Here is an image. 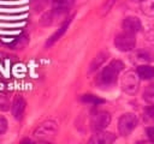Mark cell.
I'll use <instances>...</instances> for the list:
<instances>
[{
    "label": "cell",
    "instance_id": "10",
    "mask_svg": "<svg viewBox=\"0 0 154 144\" xmlns=\"http://www.w3.org/2000/svg\"><path fill=\"white\" fill-rule=\"evenodd\" d=\"M72 18L73 17H70V18H67V19H65L64 22H63V24L58 28V30L47 40V42H46V48H48V47H51V46H53L65 32H66V30H67V28H69V25H70V23H71V20H72Z\"/></svg>",
    "mask_w": 154,
    "mask_h": 144
},
{
    "label": "cell",
    "instance_id": "12",
    "mask_svg": "<svg viewBox=\"0 0 154 144\" xmlns=\"http://www.w3.org/2000/svg\"><path fill=\"white\" fill-rule=\"evenodd\" d=\"M136 72L138 73L141 79L148 80V79H153L154 78V67L150 65H140L136 70Z\"/></svg>",
    "mask_w": 154,
    "mask_h": 144
},
{
    "label": "cell",
    "instance_id": "9",
    "mask_svg": "<svg viewBox=\"0 0 154 144\" xmlns=\"http://www.w3.org/2000/svg\"><path fill=\"white\" fill-rule=\"evenodd\" d=\"M123 29H124V31L136 34V32L142 30V23L137 17L129 16L123 20Z\"/></svg>",
    "mask_w": 154,
    "mask_h": 144
},
{
    "label": "cell",
    "instance_id": "19",
    "mask_svg": "<svg viewBox=\"0 0 154 144\" xmlns=\"http://www.w3.org/2000/svg\"><path fill=\"white\" fill-rule=\"evenodd\" d=\"M8 100L6 98V96L0 95V110H7L8 109Z\"/></svg>",
    "mask_w": 154,
    "mask_h": 144
},
{
    "label": "cell",
    "instance_id": "14",
    "mask_svg": "<svg viewBox=\"0 0 154 144\" xmlns=\"http://www.w3.org/2000/svg\"><path fill=\"white\" fill-rule=\"evenodd\" d=\"M141 11L147 17H154V0H143L141 2Z\"/></svg>",
    "mask_w": 154,
    "mask_h": 144
},
{
    "label": "cell",
    "instance_id": "22",
    "mask_svg": "<svg viewBox=\"0 0 154 144\" xmlns=\"http://www.w3.org/2000/svg\"><path fill=\"white\" fill-rule=\"evenodd\" d=\"M131 1H134V2H142L143 0H131Z\"/></svg>",
    "mask_w": 154,
    "mask_h": 144
},
{
    "label": "cell",
    "instance_id": "11",
    "mask_svg": "<svg viewBox=\"0 0 154 144\" xmlns=\"http://www.w3.org/2000/svg\"><path fill=\"white\" fill-rule=\"evenodd\" d=\"M75 4V0H53L52 2V10H55L61 13L69 12V10Z\"/></svg>",
    "mask_w": 154,
    "mask_h": 144
},
{
    "label": "cell",
    "instance_id": "17",
    "mask_svg": "<svg viewBox=\"0 0 154 144\" xmlns=\"http://www.w3.org/2000/svg\"><path fill=\"white\" fill-rule=\"evenodd\" d=\"M137 56H138L141 60H144V61H153V60H154V54H153L150 50H147V49L140 50V52L137 53Z\"/></svg>",
    "mask_w": 154,
    "mask_h": 144
},
{
    "label": "cell",
    "instance_id": "20",
    "mask_svg": "<svg viewBox=\"0 0 154 144\" xmlns=\"http://www.w3.org/2000/svg\"><path fill=\"white\" fill-rule=\"evenodd\" d=\"M6 130H7V120L2 115H0V134L5 133Z\"/></svg>",
    "mask_w": 154,
    "mask_h": 144
},
{
    "label": "cell",
    "instance_id": "3",
    "mask_svg": "<svg viewBox=\"0 0 154 144\" xmlns=\"http://www.w3.org/2000/svg\"><path fill=\"white\" fill-rule=\"evenodd\" d=\"M140 76L135 71H128L122 77V89L129 95H135L140 86Z\"/></svg>",
    "mask_w": 154,
    "mask_h": 144
},
{
    "label": "cell",
    "instance_id": "5",
    "mask_svg": "<svg viewBox=\"0 0 154 144\" xmlns=\"http://www.w3.org/2000/svg\"><path fill=\"white\" fill-rule=\"evenodd\" d=\"M114 46L120 52H130L136 46V37L135 34L124 31L122 34H118L114 38Z\"/></svg>",
    "mask_w": 154,
    "mask_h": 144
},
{
    "label": "cell",
    "instance_id": "18",
    "mask_svg": "<svg viewBox=\"0 0 154 144\" xmlns=\"http://www.w3.org/2000/svg\"><path fill=\"white\" fill-rule=\"evenodd\" d=\"M144 119L147 121H154V104L149 106L144 110Z\"/></svg>",
    "mask_w": 154,
    "mask_h": 144
},
{
    "label": "cell",
    "instance_id": "7",
    "mask_svg": "<svg viewBox=\"0 0 154 144\" xmlns=\"http://www.w3.org/2000/svg\"><path fill=\"white\" fill-rule=\"evenodd\" d=\"M116 140V136L112 132H106L103 130L95 131V133L90 137L89 143L93 144H109Z\"/></svg>",
    "mask_w": 154,
    "mask_h": 144
},
{
    "label": "cell",
    "instance_id": "15",
    "mask_svg": "<svg viewBox=\"0 0 154 144\" xmlns=\"http://www.w3.org/2000/svg\"><path fill=\"white\" fill-rule=\"evenodd\" d=\"M143 98L147 103L154 104V84H149L146 86L143 91Z\"/></svg>",
    "mask_w": 154,
    "mask_h": 144
},
{
    "label": "cell",
    "instance_id": "16",
    "mask_svg": "<svg viewBox=\"0 0 154 144\" xmlns=\"http://www.w3.org/2000/svg\"><path fill=\"white\" fill-rule=\"evenodd\" d=\"M81 100H82L83 102L90 103V104H93V106H97V104H101V103L105 102L102 98H100V97H97V96H95V95H90V94L83 95V96L81 97Z\"/></svg>",
    "mask_w": 154,
    "mask_h": 144
},
{
    "label": "cell",
    "instance_id": "8",
    "mask_svg": "<svg viewBox=\"0 0 154 144\" xmlns=\"http://www.w3.org/2000/svg\"><path fill=\"white\" fill-rule=\"evenodd\" d=\"M25 107H26L25 100L22 96H16L14 100L12 101V104H11V110H12V115L14 116V119H17V120L22 119L24 110H25Z\"/></svg>",
    "mask_w": 154,
    "mask_h": 144
},
{
    "label": "cell",
    "instance_id": "2",
    "mask_svg": "<svg viewBox=\"0 0 154 144\" xmlns=\"http://www.w3.org/2000/svg\"><path fill=\"white\" fill-rule=\"evenodd\" d=\"M58 133V124L53 120H46L41 122L32 132V136L41 142H48Z\"/></svg>",
    "mask_w": 154,
    "mask_h": 144
},
{
    "label": "cell",
    "instance_id": "6",
    "mask_svg": "<svg viewBox=\"0 0 154 144\" xmlns=\"http://www.w3.org/2000/svg\"><path fill=\"white\" fill-rule=\"evenodd\" d=\"M111 122V115L106 110H96L91 114L90 118V126L94 131L105 130Z\"/></svg>",
    "mask_w": 154,
    "mask_h": 144
},
{
    "label": "cell",
    "instance_id": "1",
    "mask_svg": "<svg viewBox=\"0 0 154 144\" xmlns=\"http://www.w3.org/2000/svg\"><path fill=\"white\" fill-rule=\"evenodd\" d=\"M123 68H124V64L120 60L111 61L106 67H103V70L96 77V84L99 86H111V85H113L117 82L118 76L123 71Z\"/></svg>",
    "mask_w": 154,
    "mask_h": 144
},
{
    "label": "cell",
    "instance_id": "4",
    "mask_svg": "<svg viewBox=\"0 0 154 144\" xmlns=\"http://www.w3.org/2000/svg\"><path fill=\"white\" fill-rule=\"evenodd\" d=\"M138 119L134 113H125L118 120V131L122 136H129L137 126Z\"/></svg>",
    "mask_w": 154,
    "mask_h": 144
},
{
    "label": "cell",
    "instance_id": "21",
    "mask_svg": "<svg viewBox=\"0 0 154 144\" xmlns=\"http://www.w3.org/2000/svg\"><path fill=\"white\" fill-rule=\"evenodd\" d=\"M146 134L150 142H154V127H147L146 128Z\"/></svg>",
    "mask_w": 154,
    "mask_h": 144
},
{
    "label": "cell",
    "instance_id": "13",
    "mask_svg": "<svg viewBox=\"0 0 154 144\" xmlns=\"http://www.w3.org/2000/svg\"><path fill=\"white\" fill-rule=\"evenodd\" d=\"M107 56H108V54H107L106 52H100V53L94 58V60L91 61L90 67H89V72H93V71L97 70V68H99V67H100V66L106 61Z\"/></svg>",
    "mask_w": 154,
    "mask_h": 144
}]
</instances>
